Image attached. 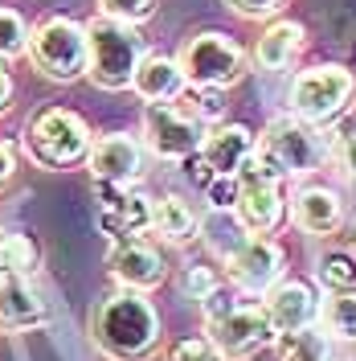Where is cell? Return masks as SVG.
Wrapping results in <instances>:
<instances>
[{"mask_svg": "<svg viewBox=\"0 0 356 361\" xmlns=\"http://www.w3.org/2000/svg\"><path fill=\"white\" fill-rule=\"evenodd\" d=\"M90 341L111 361H148L160 345V316L148 292H119L103 295L90 312Z\"/></svg>", "mask_w": 356, "mask_h": 361, "instance_id": "6da1fadb", "label": "cell"}, {"mask_svg": "<svg viewBox=\"0 0 356 361\" xmlns=\"http://www.w3.org/2000/svg\"><path fill=\"white\" fill-rule=\"evenodd\" d=\"M87 37H90V66H87L90 82L98 90H132L135 70L148 58L144 33L127 21H115L107 13H98L87 25Z\"/></svg>", "mask_w": 356, "mask_h": 361, "instance_id": "7a4b0ae2", "label": "cell"}, {"mask_svg": "<svg viewBox=\"0 0 356 361\" xmlns=\"http://www.w3.org/2000/svg\"><path fill=\"white\" fill-rule=\"evenodd\" d=\"M90 144H94V135H90L87 119L70 107H45L25 128L29 160L42 169H53V173L70 169V164H82L90 157Z\"/></svg>", "mask_w": 356, "mask_h": 361, "instance_id": "3957f363", "label": "cell"}, {"mask_svg": "<svg viewBox=\"0 0 356 361\" xmlns=\"http://www.w3.org/2000/svg\"><path fill=\"white\" fill-rule=\"evenodd\" d=\"M254 157L262 160L279 180H299V177L319 173V164H324L328 152H324V144H319L312 123H303V119H295L287 111L262 128L258 144H254Z\"/></svg>", "mask_w": 356, "mask_h": 361, "instance_id": "277c9868", "label": "cell"}, {"mask_svg": "<svg viewBox=\"0 0 356 361\" xmlns=\"http://www.w3.org/2000/svg\"><path fill=\"white\" fill-rule=\"evenodd\" d=\"M25 54L49 82H74L90 66L87 25L70 21V17H45L29 29V49Z\"/></svg>", "mask_w": 356, "mask_h": 361, "instance_id": "5b68a950", "label": "cell"}, {"mask_svg": "<svg viewBox=\"0 0 356 361\" xmlns=\"http://www.w3.org/2000/svg\"><path fill=\"white\" fill-rule=\"evenodd\" d=\"M352 90H356V78L348 70L324 62V66L303 70V74L291 82L287 111L315 128V123H328V119H336V115L344 111L348 99H352Z\"/></svg>", "mask_w": 356, "mask_h": 361, "instance_id": "8992f818", "label": "cell"}, {"mask_svg": "<svg viewBox=\"0 0 356 361\" xmlns=\"http://www.w3.org/2000/svg\"><path fill=\"white\" fill-rule=\"evenodd\" d=\"M180 70L189 78V87H234L246 74V54L234 37H225L217 29L193 33L180 49Z\"/></svg>", "mask_w": 356, "mask_h": 361, "instance_id": "52a82bcc", "label": "cell"}, {"mask_svg": "<svg viewBox=\"0 0 356 361\" xmlns=\"http://www.w3.org/2000/svg\"><path fill=\"white\" fill-rule=\"evenodd\" d=\"M225 275L229 283L246 295H267L283 283L287 275V250L267 234H250L225 255Z\"/></svg>", "mask_w": 356, "mask_h": 361, "instance_id": "ba28073f", "label": "cell"}, {"mask_svg": "<svg viewBox=\"0 0 356 361\" xmlns=\"http://www.w3.org/2000/svg\"><path fill=\"white\" fill-rule=\"evenodd\" d=\"M144 144L160 160H189L205 144V123L177 103H148L144 107Z\"/></svg>", "mask_w": 356, "mask_h": 361, "instance_id": "9c48e42d", "label": "cell"}, {"mask_svg": "<svg viewBox=\"0 0 356 361\" xmlns=\"http://www.w3.org/2000/svg\"><path fill=\"white\" fill-rule=\"evenodd\" d=\"M238 180H242V197H238V209H234L238 226L246 234H270L283 218V180L258 157H250L238 169Z\"/></svg>", "mask_w": 356, "mask_h": 361, "instance_id": "30bf717a", "label": "cell"}, {"mask_svg": "<svg viewBox=\"0 0 356 361\" xmlns=\"http://www.w3.org/2000/svg\"><path fill=\"white\" fill-rule=\"evenodd\" d=\"M274 324H270L267 308H250V304H234L229 312L209 320V341L222 349L225 361H246L274 345Z\"/></svg>", "mask_w": 356, "mask_h": 361, "instance_id": "8fae6325", "label": "cell"}, {"mask_svg": "<svg viewBox=\"0 0 356 361\" xmlns=\"http://www.w3.org/2000/svg\"><path fill=\"white\" fill-rule=\"evenodd\" d=\"M94 197H98V226L107 238H115V247L152 230V197L135 193L132 185L94 180Z\"/></svg>", "mask_w": 356, "mask_h": 361, "instance_id": "7c38bea8", "label": "cell"}, {"mask_svg": "<svg viewBox=\"0 0 356 361\" xmlns=\"http://www.w3.org/2000/svg\"><path fill=\"white\" fill-rule=\"evenodd\" d=\"M90 177L94 180H111V185H135L139 173H144V148L139 140L127 132H111V135H98L90 144Z\"/></svg>", "mask_w": 356, "mask_h": 361, "instance_id": "4fadbf2b", "label": "cell"}, {"mask_svg": "<svg viewBox=\"0 0 356 361\" xmlns=\"http://www.w3.org/2000/svg\"><path fill=\"white\" fill-rule=\"evenodd\" d=\"M111 275L119 288H132V292H156L160 283L168 279V263L152 243L132 238V243H119L111 250Z\"/></svg>", "mask_w": 356, "mask_h": 361, "instance_id": "5bb4252c", "label": "cell"}, {"mask_svg": "<svg viewBox=\"0 0 356 361\" xmlns=\"http://www.w3.org/2000/svg\"><path fill=\"white\" fill-rule=\"evenodd\" d=\"M291 222L303 234H336L344 222V202L328 185H303L291 193Z\"/></svg>", "mask_w": 356, "mask_h": 361, "instance_id": "9a60e30c", "label": "cell"}, {"mask_svg": "<svg viewBox=\"0 0 356 361\" xmlns=\"http://www.w3.org/2000/svg\"><path fill=\"white\" fill-rule=\"evenodd\" d=\"M49 320L45 300L25 275H0V333H29Z\"/></svg>", "mask_w": 356, "mask_h": 361, "instance_id": "2e32d148", "label": "cell"}, {"mask_svg": "<svg viewBox=\"0 0 356 361\" xmlns=\"http://www.w3.org/2000/svg\"><path fill=\"white\" fill-rule=\"evenodd\" d=\"M262 308H267L274 333H295V329H303V324H315L319 300H315V292L303 279H283L274 292H267Z\"/></svg>", "mask_w": 356, "mask_h": 361, "instance_id": "e0dca14e", "label": "cell"}, {"mask_svg": "<svg viewBox=\"0 0 356 361\" xmlns=\"http://www.w3.org/2000/svg\"><path fill=\"white\" fill-rule=\"evenodd\" d=\"M254 144H258V135L246 123H217L213 132H205L201 157L213 164L217 177H238V169L254 157Z\"/></svg>", "mask_w": 356, "mask_h": 361, "instance_id": "ac0fdd59", "label": "cell"}, {"mask_svg": "<svg viewBox=\"0 0 356 361\" xmlns=\"http://www.w3.org/2000/svg\"><path fill=\"white\" fill-rule=\"evenodd\" d=\"M189 87V78H184V70H180L177 58H164V54H148L139 70H135V82L132 90L144 99V103H172L180 99Z\"/></svg>", "mask_w": 356, "mask_h": 361, "instance_id": "d6986e66", "label": "cell"}, {"mask_svg": "<svg viewBox=\"0 0 356 361\" xmlns=\"http://www.w3.org/2000/svg\"><path fill=\"white\" fill-rule=\"evenodd\" d=\"M303 25L299 21H274L262 29V37L254 42V66L267 70V74H279V70H287L295 62V54L303 49Z\"/></svg>", "mask_w": 356, "mask_h": 361, "instance_id": "ffe728a7", "label": "cell"}, {"mask_svg": "<svg viewBox=\"0 0 356 361\" xmlns=\"http://www.w3.org/2000/svg\"><path fill=\"white\" fill-rule=\"evenodd\" d=\"M152 230H156L164 243H172V247H184V243H193L197 238V214H193V205L177 197V193H168V197H156L152 202Z\"/></svg>", "mask_w": 356, "mask_h": 361, "instance_id": "44dd1931", "label": "cell"}, {"mask_svg": "<svg viewBox=\"0 0 356 361\" xmlns=\"http://www.w3.org/2000/svg\"><path fill=\"white\" fill-rule=\"evenodd\" d=\"M274 349H279V361H332V341L315 324H303L295 333H279Z\"/></svg>", "mask_w": 356, "mask_h": 361, "instance_id": "7402d4cb", "label": "cell"}, {"mask_svg": "<svg viewBox=\"0 0 356 361\" xmlns=\"http://www.w3.org/2000/svg\"><path fill=\"white\" fill-rule=\"evenodd\" d=\"M315 279H319L324 292H356V250H344V247L319 250Z\"/></svg>", "mask_w": 356, "mask_h": 361, "instance_id": "603a6c76", "label": "cell"}, {"mask_svg": "<svg viewBox=\"0 0 356 361\" xmlns=\"http://www.w3.org/2000/svg\"><path fill=\"white\" fill-rule=\"evenodd\" d=\"M319 320L336 341H356V292H328L319 304Z\"/></svg>", "mask_w": 356, "mask_h": 361, "instance_id": "cb8c5ba5", "label": "cell"}, {"mask_svg": "<svg viewBox=\"0 0 356 361\" xmlns=\"http://www.w3.org/2000/svg\"><path fill=\"white\" fill-rule=\"evenodd\" d=\"M37 267V247L29 234H4L0 230V275H29Z\"/></svg>", "mask_w": 356, "mask_h": 361, "instance_id": "d4e9b609", "label": "cell"}, {"mask_svg": "<svg viewBox=\"0 0 356 361\" xmlns=\"http://www.w3.org/2000/svg\"><path fill=\"white\" fill-rule=\"evenodd\" d=\"M29 49V25L21 21V13L0 8V62L4 58H21Z\"/></svg>", "mask_w": 356, "mask_h": 361, "instance_id": "484cf974", "label": "cell"}, {"mask_svg": "<svg viewBox=\"0 0 356 361\" xmlns=\"http://www.w3.org/2000/svg\"><path fill=\"white\" fill-rule=\"evenodd\" d=\"M184 99H189V111L197 115L201 123L225 115V90L222 87H184Z\"/></svg>", "mask_w": 356, "mask_h": 361, "instance_id": "4316f807", "label": "cell"}, {"mask_svg": "<svg viewBox=\"0 0 356 361\" xmlns=\"http://www.w3.org/2000/svg\"><path fill=\"white\" fill-rule=\"evenodd\" d=\"M222 288V279L213 275V267H205V263H189L184 267V275H180V292L189 295V300H209V295Z\"/></svg>", "mask_w": 356, "mask_h": 361, "instance_id": "83f0119b", "label": "cell"}, {"mask_svg": "<svg viewBox=\"0 0 356 361\" xmlns=\"http://www.w3.org/2000/svg\"><path fill=\"white\" fill-rule=\"evenodd\" d=\"M98 8L115 17V21H127V25H139L156 13V0H98Z\"/></svg>", "mask_w": 356, "mask_h": 361, "instance_id": "f1b7e54d", "label": "cell"}, {"mask_svg": "<svg viewBox=\"0 0 356 361\" xmlns=\"http://www.w3.org/2000/svg\"><path fill=\"white\" fill-rule=\"evenodd\" d=\"M238 197H242V180L238 177H217L205 189V202H209V209H217V214H234L238 209Z\"/></svg>", "mask_w": 356, "mask_h": 361, "instance_id": "f546056e", "label": "cell"}, {"mask_svg": "<svg viewBox=\"0 0 356 361\" xmlns=\"http://www.w3.org/2000/svg\"><path fill=\"white\" fill-rule=\"evenodd\" d=\"M168 361H225V357H222V349H217L209 337H184V341L172 345Z\"/></svg>", "mask_w": 356, "mask_h": 361, "instance_id": "4dcf8cb0", "label": "cell"}, {"mask_svg": "<svg viewBox=\"0 0 356 361\" xmlns=\"http://www.w3.org/2000/svg\"><path fill=\"white\" fill-rule=\"evenodd\" d=\"M336 164L348 180H356V132H344L336 140Z\"/></svg>", "mask_w": 356, "mask_h": 361, "instance_id": "1f68e13d", "label": "cell"}, {"mask_svg": "<svg viewBox=\"0 0 356 361\" xmlns=\"http://www.w3.org/2000/svg\"><path fill=\"white\" fill-rule=\"evenodd\" d=\"M234 13H242V17H270V13H279L283 8V0H225Z\"/></svg>", "mask_w": 356, "mask_h": 361, "instance_id": "d6a6232c", "label": "cell"}, {"mask_svg": "<svg viewBox=\"0 0 356 361\" xmlns=\"http://www.w3.org/2000/svg\"><path fill=\"white\" fill-rule=\"evenodd\" d=\"M184 169H189V180H193V185H197L201 193H205V189H209V185H213V180H217V173H213V164H209V160L201 157H189L184 160Z\"/></svg>", "mask_w": 356, "mask_h": 361, "instance_id": "836d02e7", "label": "cell"}, {"mask_svg": "<svg viewBox=\"0 0 356 361\" xmlns=\"http://www.w3.org/2000/svg\"><path fill=\"white\" fill-rule=\"evenodd\" d=\"M13 173H17V148L8 140H0V189L13 180Z\"/></svg>", "mask_w": 356, "mask_h": 361, "instance_id": "e575fe53", "label": "cell"}, {"mask_svg": "<svg viewBox=\"0 0 356 361\" xmlns=\"http://www.w3.org/2000/svg\"><path fill=\"white\" fill-rule=\"evenodd\" d=\"M8 103H13V78H8V70L0 66V115L8 111Z\"/></svg>", "mask_w": 356, "mask_h": 361, "instance_id": "d590c367", "label": "cell"}]
</instances>
